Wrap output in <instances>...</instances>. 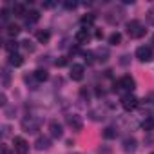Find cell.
I'll return each instance as SVG.
<instances>
[{"mask_svg":"<svg viewBox=\"0 0 154 154\" xmlns=\"http://www.w3.org/2000/svg\"><path fill=\"white\" fill-rule=\"evenodd\" d=\"M109 44H111V45H120V44H122V33H118V31L111 33V35H109Z\"/></svg>","mask_w":154,"mask_h":154,"instance_id":"484cf974","label":"cell"},{"mask_svg":"<svg viewBox=\"0 0 154 154\" xmlns=\"http://www.w3.org/2000/svg\"><path fill=\"white\" fill-rule=\"evenodd\" d=\"M150 154H154V150H152V152H150Z\"/></svg>","mask_w":154,"mask_h":154,"instance_id":"ab89813d","label":"cell"},{"mask_svg":"<svg viewBox=\"0 0 154 154\" xmlns=\"http://www.w3.org/2000/svg\"><path fill=\"white\" fill-rule=\"evenodd\" d=\"M18 47H20V44H18L17 40H8V42L4 44V49H6L9 54H15V53H18Z\"/></svg>","mask_w":154,"mask_h":154,"instance_id":"ffe728a7","label":"cell"},{"mask_svg":"<svg viewBox=\"0 0 154 154\" xmlns=\"http://www.w3.org/2000/svg\"><path fill=\"white\" fill-rule=\"evenodd\" d=\"M91 40V33H89V29H78L76 31V35H74V42L78 44V45H84V44H87Z\"/></svg>","mask_w":154,"mask_h":154,"instance_id":"7c38bea8","label":"cell"},{"mask_svg":"<svg viewBox=\"0 0 154 154\" xmlns=\"http://www.w3.org/2000/svg\"><path fill=\"white\" fill-rule=\"evenodd\" d=\"M54 63H56L58 67H63V65H67V58H65V56H60V58H58Z\"/></svg>","mask_w":154,"mask_h":154,"instance_id":"1f68e13d","label":"cell"},{"mask_svg":"<svg viewBox=\"0 0 154 154\" xmlns=\"http://www.w3.org/2000/svg\"><path fill=\"white\" fill-rule=\"evenodd\" d=\"M11 11H13V15L18 17V18H26V15H27V8H26V4H15Z\"/></svg>","mask_w":154,"mask_h":154,"instance_id":"e0dca14e","label":"cell"},{"mask_svg":"<svg viewBox=\"0 0 154 154\" xmlns=\"http://www.w3.org/2000/svg\"><path fill=\"white\" fill-rule=\"evenodd\" d=\"M120 63H123V65H127L129 63V56L125 54V56H122V60H120Z\"/></svg>","mask_w":154,"mask_h":154,"instance_id":"74e56055","label":"cell"},{"mask_svg":"<svg viewBox=\"0 0 154 154\" xmlns=\"http://www.w3.org/2000/svg\"><path fill=\"white\" fill-rule=\"evenodd\" d=\"M122 147H123V150H125L127 154H131V152H134V150L138 149V141H136L134 136H127V138H123Z\"/></svg>","mask_w":154,"mask_h":154,"instance_id":"8fae6325","label":"cell"},{"mask_svg":"<svg viewBox=\"0 0 154 154\" xmlns=\"http://www.w3.org/2000/svg\"><path fill=\"white\" fill-rule=\"evenodd\" d=\"M9 78H11L9 69L4 67V69H2V85H4V87H9Z\"/></svg>","mask_w":154,"mask_h":154,"instance_id":"4316f807","label":"cell"},{"mask_svg":"<svg viewBox=\"0 0 154 154\" xmlns=\"http://www.w3.org/2000/svg\"><path fill=\"white\" fill-rule=\"evenodd\" d=\"M38 20H40V13H38L36 9H29L27 15H26V24H27V26H33V24H36Z\"/></svg>","mask_w":154,"mask_h":154,"instance_id":"2e32d148","label":"cell"},{"mask_svg":"<svg viewBox=\"0 0 154 154\" xmlns=\"http://www.w3.org/2000/svg\"><path fill=\"white\" fill-rule=\"evenodd\" d=\"M9 131H11V129H9V125H2V136H4V138L9 134Z\"/></svg>","mask_w":154,"mask_h":154,"instance_id":"d590c367","label":"cell"},{"mask_svg":"<svg viewBox=\"0 0 154 154\" xmlns=\"http://www.w3.org/2000/svg\"><path fill=\"white\" fill-rule=\"evenodd\" d=\"M63 8H65V9H76V8H78V2H74V0H72V2H71V0H65V2H63Z\"/></svg>","mask_w":154,"mask_h":154,"instance_id":"f1b7e54d","label":"cell"},{"mask_svg":"<svg viewBox=\"0 0 154 154\" xmlns=\"http://www.w3.org/2000/svg\"><path fill=\"white\" fill-rule=\"evenodd\" d=\"M49 134H51V138H54V140L62 138V136H63L62 123H58L56 120H51V122H49Z\"/></svg>","mask_w":154,"mask_h":154,"instance_id":"30bf717a","label":"cell"},{"mask_svg":"<svg viewBox=\"0 0 154 154\" xmlns=\"http://www.w3.org/2000/svg\"><path fill=\"white\" fill-rule=\"evenodd\" d=\"M2 154H15V150H11L8 145H2Z\"/></svg>","mask_w":154,"mask_h":154,"instance_id":"e575fe53","label":"cell"},{"mask_svg":"<svg viewBox=\"0 0 154 154\" xmlns=\"http://www.w3.org/2000/svg\"><path fill=\"white\" fill-rule=\"evenodd\" d=\"M120 103H122V107H123V111H127V112H131V111H136L138 107H140V100L132 94V93H125L123 96H122V100H120Z\"/></svg>","mask_w":154,"mask_h":154,"instance_id":"277c9868","label":"cell"},{"mask_svg":"<svg viewBox=\"0 0 154 154\" xmlns=\"http://www.w3.org/2000/svg\"><path fill=\"white\" fill-rule=\"evenodd\" d=\"M141 129L145 132H152L154 131V116H145V120L141 122Z\"/></svg>","mask_w":154,"mask_h":154,"instance_id":"44dd1931","label":"cell"},{"mask_svg":"<svg viewBox=\"0 0 154 154\" xmlns=\"http://www.w3.org/2000/svg\"><path fill=\"white\" fill-rule=\"evenodd\" d=\"M94 22H96V15H93V13H87V15H84V17L80 18L82 29H89V27H91Z\"/></svg>","mask_w":154,"mask_h":154,"instance_id":"5bb4252c","label":"cell"},{"mask_svg":"<svg viewBox=\"0 0 154 154\" xmlns=\"http://www.w3.org/2000/svg\"><path fill=\"white\" fill-rule=\"evenodd\" d=\"M74 154H80V152H74Z\"/></svg>","mask_w":154,"mask_h":154,"instance_id":"f35d334b","label":"cell"},{"mask_svg":"<svg viewBox=\"0 0 154 154\" xmlns=\"http://www.w3.org/2000/svg\"><path fill=\"white\" fill-rule=\"evenodd\" d=\"M69 76H71L72 82H82L84 76H85V67L82 63H72L69 69Z\"/></svg>","mask_w":154,"mask_h":154,"instance_id":"ba28073f","label":"cell"},{"mask_svg":"<svg viewBox=\"0 0 154 154\" xmlns=\"http://www.w3.org/2000/svg\"><path fill=\"white\" fill-rule=\"evenodd\" d=\"M123 15H125V11H123L122 8H112L111 11L105 13V20H107L109 24H112V26H118V24L123 20Z\"/></svg>","mask_w":154,"mask_h":154,"instance_id":"5b68a950","label":"cell"},{"mask_svg":"<svg viewBox=\"0 0 154 154\" xmlns=\"http://www.w3.org/2000/svg\"><path fill=\"white\" fill-rule=\"evenodd\" d=\"M20 47H24L27 53H33V51H35V44H33L29 38H27V40H22V42H20Z\"/></svg>","mask_w":154,"mask_h":154,"instance_id":"83f0119b","label":"cell"},{"mask_svg":"<svg viewBox=\"0 0 154 154\" xmlns=\"http://www.w3.org/2000/svg\"><path fill=\"white\" fill-rule=\"evenodd\" d=\"M65 122H67V125H69L74 132H82V129H84V120H82L80 114H67V116H65Z\"/></svg>","mask_w":154,"mask_h":154,"instance_id":"8992f818","label":"cell"},{"mask_svg":"<svg viewBox=\"0 0 154 154\" xmlns=\"http://www.w3.org/2000/svg\"><path fill=\"white\" fill-rule=\"evenodd\" d=\"M36 40H38L40 44H47V42L51 40V33H49L47 29H40V31L36 33Z\"/></svg>","mask_w":154,"mask_h":154,"instance_id":"603a6c76","label":"cell"},{"mask_svg":"<svg viewBox=\"0 0 154 154\" xmlns=\"http://www.w3.org/2000/svg\"><path fill=\"white\" fill-rule=\"evenodd\" d=\"M94 36H96L98 40H102V38H103V33H102L100 29H96V31H94Z\"/></svg>","mask_w":154,"mask_h":154,"instance_id":"8d00e7d4","label":"cell"},{"mask_svg":"<svg viewBox=\"0 0 154 154\" xmlns=\"http://www.w3.org/2000/svg\"><path fill=\"white\" fill-rule=\"evenodd\" d=\"M94 58L100 60V62H105L109 58V49L107 47H96L94 49Z\"/></svg>","mask_w":154,"mask_h":154,"instance_id":"ac0fdd59","label":"cell"},{"mask_svg":"<svg viewBox=\"0 0 154 154\" xmlns=\"http://www.w3.org/2000/svg\"><path fill=\"white\" fill-rule=\"evenodd\" d=\"M125 33L129 35V38L138 40V38H143L147 35V29H145V26L140 20H129L125 24Z\"/></svg>","mask_w":154,"mask_h":154,"instance_id":"6da1fadb","label":"cell"},{"mask_svg":"<svg viewBox=\"0 0 154 154\" xmlns=\"http://www.w3.org/2000/svg\"><path fill=\"white\" fill-rule=\"evenodd\" d=\"M20 125H22V131H24V132L35 134V132L40 131V127H42V120L36 118V116H26V118L20 122Z\"/></svg>","mask_w":154,"mask_h":154,"instance_id":"7a4b0ae2","label":"cell"},{"mask_svg":"<svg viewBox=\"0 0 154 154\" xmlns=\"http://www.w3.org/2000/svg\"><path fill=\"white\" fill-rule=\"evenodd\" d=\"M102 136H103L105 140H114V138L118 136V131H116L114 127H105L103 132H102Z\"/></svg>","mask_w":154,"mask_h":154,"instance_id":"cb8c5ba5","label":"cell"},{"mask_svg":"<svg viewBox=\"0 0 154 154\" xmlns=\"http://www.w3.org/2000/svg\"><path fill=\"white\" fill-rule=\"evenodd\" d=\"M9 13H13V11H9L8 8H2V11H0V15H2V20H8V18H9Z\"/></svg>","mask_w":154,"mask_h":154,"instance_id":"4dcf8cb0","label":"cell"},{"mask_svg":"<svg viewBox=\"0 0 154 154\" xmlns=\"http://www.w3.org/2000/svg\"><path fill=\"white\" fill-rule=\"evenodd\" d=\"M20 31H22V27H20L18 24H8V29H6V33H8L11 38L18 36V35H20Z\"/></svg>","mask_w":154,"mask_h":154,"instance_id":"7402d4cb","label":"cell"},{"mask_svg":"<svg viewBox=\"0 0 154 154\" xmlns=\"http://www.w3.org/2000/svg\"><path fill=\"white\" fill-rule=\"evenodd\" d=\"M89 116H91V120L100 122V120H103V118H105V112H103L102 109H93V111H89Z\"/></svg>","mask_w":154,"mask_h":154,"instance_id":"d4e9b609","label":"cell"},{"mask_svg":"<svg viewBox=\"0 0 154 154\" xmlns=\"http://www.w3.org/2000/svg\"><path fill=\"white\" fill-rule=\"evenodd\" d=\"M136 89V80L132 78L131 74H123L118 82H114V91H127L132 93Z\"/></svg>","mask_w":154,"mask_h":154,"instance_id":"3957f363","label":"cell"},{"mask_svg":"<svg viewBox=\"0 0 154 154\" xmlns=\"http://www.w3.org/2000/svg\"><path fill=\"white\" fill-rule=\"evenodd\" d=\"M35 149L36 150H49L51 149V140L47 136H38L35 141Z\"/></svg>","mask_w":154,"mask_h":154,"instance_id":"4fadbf2b","label":"cell"},{"mask_svg":"<svg viewBox=\"0 0 154 154\" xmlns=\"http://www.w3.org/2000/svg\"><path fill=\"white\" fill-rule=\"evenodd\" d=\"M42 6H44L45 9H53V8L56 6V2H42Z\"/></svg>","mask_w":154,"mask_h":154,"instance_id":"836d02e7","label":"cell"},{"mask_svg":"<svg viewBox=\"0 0 154 154\" xmlns=\"http://www.w3.org/2000/svg\"><path fill=\"white\" fill-rule=\"evenodd\" d=\"M33 76H35V82H36V84H42V82H47V80H49L47 69H36V71L33 72Z\"/></svg>","mask_w":154,"mask_h":154,"instance_id":"9a60e30c","label":"cell"},{"mask_svg":"<svg viewBox=\"0 0 154 154\" xmlns=\"http://www.w3.org/2000/svg\"><path fill=\"white\" fill-rule=\"evenodd\" d=\"M136 58L140 60V62H143V63H147V62H150L152 60V56H154V53H152V47H149V45H140L138 49H136Z\"/></svg>","mask_w":154,"mask_h":154,"instance_id":"9c48e42d","label":"cell"},{"mask_svg":"<svg viewBox=\"0 0 154 154\" xmlns=\"http://www.w3.org/2000/svg\"><path fill=\"white\" fill-rule=\"evenodd\" d=\"M0 105H2V107H6V105H8V98H6V93H2V94H0Z\"/></svg>","mask_w":154,"mask_h":154,"instance_id":"d6a6232c","label":"cell"},{"mask_svg":"<svg viewBox=\"0 0 154 154\" xmlns=\"http://www.w3.org/2000/svg\"><path fill=\"white\" fill-rule=\"evenodd\" d=\"M8 62H9V65H13V67H20V65L24 63V56H22L20 53H15V54H9Z\"/></svg>","mask_w":154,"mask_h":154,"instance_id":"d6986e66","label":"cell"},{"mask_svg":"<svg viewBox=\"0 0 154 154\" xmlns=\"http://www.w3.org/2000/svg\"><path fill=\"white\" fill-rule=\"evenodd\" d=\"M145 17H147V22H149L150 26H154V8H150V9L147 11V15H145Z\"/></svg>","mask_w":154,"mask_h":154,"instance_id":"f546056e","label":"cell"},{"mask_svg":"<svg viewBox=\"0 0 154 154\" xmlns=\"http://www.w3.org/2000/svg\"><path fill=\"white\" fill-rule=\"evenodd\" d=\"M13 150H15V154H29V143L26 141V138L15 136L13 138Z\"/></svg>","mask_w":154,"mask_h":154,"instance_id":"52a82bcc","label":"cell"}]
</instances>
